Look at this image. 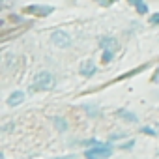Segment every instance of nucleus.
Returning <instances> with one entry per match:
<instances>
[{
    "mask_svg": "<svg viewBox=\"0 0 159 159\" xmlns=\"http://www.w3.org/2000/svg\"><path fill=\"white\" fill-rule=\"evenodd\" d=\"M54 86V77L49 73V71H39L32 83L28 84V92L34 94V92H45V90H51Z\"/></svg>",
    "mask_w": 159,
    "mask_h": 159,
    "instance_id": "nucleus-1",
    "label": "nucleus"
},
{
    "mask_svg": "<svg viewBox=\"0 0 159 159\" xmlns=\"http://www.w3.org/2000/svg\"><path fill=\"white\" fill-rule=\"evenodd\" d=\"M111 155H112V150H111L109 146H101V144L84 152V157H86V159H107V157H111Z\"/></svg>",
    "mask_w": 159,
    "mask_h": 159,
    "instance_id": "nucleus-2",
    "label": "nucleus"
},
{
    "mask_svg": "<svg viewBox=\"0 0 159 159\" xmlns=\"http://www.w3.org/2000/svg\"><path fill=\"white\" fill-rule=\"evenodd\" d=\"M51 41H52L56 47L66 49V47H69V45H71V36H69V34H66L64 30H56V32H52V34H51Z\"/></svg>",
    "mask_w": 159,
    "mask_h": 159,
    "instance_id": "nucleus-3",
    "label": "nucleus"
},
{
    "mask_svg": "<svg viewBox=\"0 0 159 159\" xmlns=\"http://www.w3.org/2000/svg\"><path fill=\"white\" fill-rule=\"evenodd\" d=\"M25 13L36 15V17H47V15L52 13V8L51 6H26L25 8Z\"/></svg>",
    "mask_w": 159,
    "mask_h": 159,
    "instance_id": "nucleus-4",
    "label": "nucleus"
},
{
    "mask_svg": "<svg viewBox=\"0 0 159 159\" xmlns=\"http://www.w3.org/2000/svg\"><path fill=\"white\" fill-rule=\"evenodd\" d=\"M99 45H101V49H103V51H114V52L118 51V41H116V38H111V36L101 38Z\"/></svg>",
    "mask_w": 159,
    "mask_h": 159,
    "instance_id": "nucleus-5",
    "label": "nucleus"
},
{
    "mask_svg": "<svg viewBox=\"0 0 159 159\" xmlns=\"http://www.w3.org/2000/svg\"><path fill=\"white\" fill-rule=\"evenodd\" d=\"M81 75L83 77H92V75H96V71H98V67H96V64L92 62V60H86V62H83L81 64Z\"/></svg>",
    "mask_w": 159,
    "mask_h": 159,
    "instance_id": "nucleus-6",
    "label": "nucleus"
},
{
    "mask_svg": "<svg viewBox=\"0 0 159 159\" xmlns=\"http://www.w3.org/2000/svg\"><path fill=\"white\" fill-rule=\"evenodd\" d=\"M2 62H4V69H13L17 66V56L8 51V52L2 54Z\"/></svg>",
    "mask_w": 159,
    "mask_h": 159,
    "instance_id": "nucleus-7",
    "label": "nucleus"
},
{
    "mask_svg": "<svg viewBox=\"0 0 159 159\" xmlns=\"http://www.w3.org/2000/svg\"><path fill=\"white\" fill-rule=\"evenodd\" d=\"M23 101H25V92H21V90L10 94V98H8V105H10V107H17V105H21Z\"/></svg>",
    "mask_w": 159,
    "mask_h": 159,
    "instance_id": "nucleus-8",
    "label": "nucleus"
},
{
    "mask_svg": "<svg viewBox=\"0 0 159 159\" xmlns=\"http://www.w3.org/2000/svg\"><path fill=\"white\" fill-rule=\"evenodd\" d=\"M116 116H120V118H124V120H127V122H137V120H139L137 114H133V112H129V111H125V109H118V111H116Z\"/></svg>",
    "mask_w": 159,
    "mask_h": 159,
    "instance_id": "nucleus-9",
    "label": "nucleus"
},
{
    "mask_svg": "<svg viewBox=\"0 0 159 159\" xmlns=\"http://www.w3.org/2000/svg\"><path fill=\"white\" fill-rule=\"evenodd\" d=\"M54 125H56V129H60V131H66V129H67V124H66L64 118H54Z\"/></svg>",
    "mask_w": 159,
    "mask_h": 159,
    "instance_id": "nucleus-10",
    "label": "nucleus"
},
{
    "mask_svg": "<svg viewBox=\"0 0 159 159\" xmlns=\"http://www.w3.org/2000/svg\"><path fill=\"white\" fill-rule=\"evenodd\" d=\"M112 58H114V51H103V56H101V60H103L105 64H109Z\"/></svg>",
    "mask_w": 159,
    "mask_h": 159,
    "instance_id": "nucleus-11",
    "label": "nucleus"
},
{
    "mask_svg": "<svg viewBox=\"0 0 159 159\" xmlns=\"http://www.w3.org/2000/svg\"><path fill=\"white\" fill-rule=\"evenodd\" d=\"M84 111H86L90 116H94V118H96V116H99V111H98L96 107H90V105H86V107H84Z\"/></svg>",
    "mask_w": 159,
    "mask_h": 159,
    "instance_id": "nucleus-12",
    "label": "nucleus"
},
{
    "mask_svg": "<svg viewBox=\"0 0 159 159\" xmlns=\"http://www.w3.org/2000/svg\"><path fill=\"white\" fill-rule=\"evenodd\" d=\"M137 11H139L140 15H144V13H148V6L142 2V4H139V6H137Z\"/></svg>",
    "mask_w": 159,
    "mask_h": 159,
    "instance_id": "nucleus-13",
    "label": "nucleus"
},
{
    "mask_svg": "<svg viewBox=\"0 0 159 159\" xmlns=\"http://www.w3.org/2000/svg\"><path fill=\"white\" fill-rule=\"evenodd\" d=\"M150 23L152 25H159V13H152L150 15Z\"/></svg>",
    "mask_w": 159,
    "mask_h": 159,
    "instance_id": "nucleus-14",
    "label": "nucleus"
},
{
    "mask_svg": "<svg viewBox=\"0 0 159 159\" xmlns=\"http://www.w3.org/2000/svg\"><path fill=\"white\" fill-rule=\"evenodd\" d=\"M127 2H129L131 6H135V8H137L139 4H142V2H144V0H127Z\"/></svg>",
    "mask_w": 159,
    "mask_h": 159,
    "instance_id": "nucleus-15",
    "label": "nucleus"
},
{
    "mask_svg": "<svg viewBox=\"0 0 159 159\" xmlns=\"http://www.w3.org/2000/svg\"><path fill=\"white\" fill-rule=\"evenodd\" d=\"M142 133H148V135H155V131L152 127H142Z\"/></svg>",
    "mask_w": 159,
    "mask_h": 159,
    "instance_id": "nucleus-16",
    "label": "nucleus"
},
{
    "mask_svg": "<svg viewBox=\"0 0 159 159\" xmlns=\"http://www.w3.org/2000/svg\"><path fill=\"white\" fill-rule=\"evenodd\" d=\"M62 159H75L73 155H67V157H62Z\"/></svg>",
    "mask_w": 159,
    "mask_h": 159,
    "instance_id": "nucleus-17",
    "label": "nucleus"
},
{
    "mask_svg": "<svg viewBox=\"0 0 159 159\" xmlns=\"http://www.w3.org/2000/svg\"><path fill=\"white\" fill-rule=\"evenodd\" d=\"M0 159H4V155H2V157H0Z\"/></svg>",
    "mask_w": 159,
    "mask_h": 159,
    "instance_id": "nucleus-18",
    "label": "nucleus"
}]
</instances>
